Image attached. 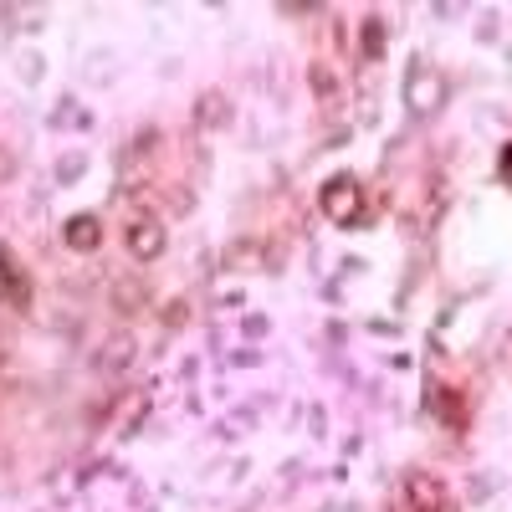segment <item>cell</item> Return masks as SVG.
<instances>
[{"mask_svg": "<svg viewBox=\"0 0 512 512\" xmlns=\"http://www.w3.org/2000/svg\"><path fill=\"white\" fill-rule=\"evenodd\" d=\"M390 512H410V507H405V502H400V497H395V507H390Z\"/></svg>", "mask_w": 512, "mask_h": 512, "instance_id": "12", "label": "cell"}, {"mask_svg": "<svg viewBox=\"0 0 512 512\" xmlns=\"http://www.w3.org/2000/svg\"><path fill=\"white\" fill-rule=\"evenodd\" d=\"M113 303H118V313H139L144 308V287L139 282H118L113 287Z\"/></svg>", "mask_w": 512, "mask_h": 512, "instance_id": "9", "label": "cell"}, {"mask_svg": "<svg viewBox=\"0 0 512 512\" xmlns=\"http://www.w3.org/2000/svg\"><path fill=\"white\" fill-rule=\"evenodd\" d=\"M164 323H169V328H180V323H185V303H169V313H164Z\"/></svg>", "mask_w": 512, "mask_h": 512, "instance_id": "11", "label": "cell"}, {"mask_svg": "<svg viewBox=\"0 0 512 512\" xmlns=\"http://www.w3.org/2000/svg\"><path fill=\"white\" fill-rule=\"evenodd\" d=\"M318 205H323V216H328L333 226H344V231H359V226H364V185H359L354 175L323 180Z\"/></svg>", "mask_w": 512, "mask_h": 512, "instance_id": "1", "label": "cell"}, {"mask_svg": "<svg viewBox=\"0 0 512 512\" xmlns=\"http://www.w3.org/2000/svg\"><path fill=\"white\" fill-rule=\"evenodd\" d=\"M400 502H405L410 512H446V507H451V502H446V487H441L431 472H405Z\"/></svg>", "mask_w": 512, "mask_h": 512, "instance_id": "4", "label": "cell"}, {"mask_svg": "<svg viewBox=\"0 0 512 512\" xmlns=\"http://www.w3.org/2000/svg\"><path fill=\"white\" fill-rule=\"evenodd\" d=\"M195 118H200V128H221V123L231 118V108H226V98H221V93H205Z\"/></svg>", "mask_w": 512, "mask_h": 512, "instance_id": "8", "label": "cell"}, {"mask_svg": "<svg viewBox=\"0 0 512 512\" xmlns=\"http://www.w3.org/2000/svg\"><path fill=\"white\" fill-rule=\"evenodd\" d=\"M123 241H128V251H134V262H159L164 246H169V231H164L159 216H149V210H134V216H128V226H123Z\"/></svg>", "mask_w": 512, "mask_h": 512, "instance_id": "3", "label": "cell"}, {"mask_svg": "<svg viewBox=\"0 0 512 512\" xmlns=\"http://www.w3.org/2000/svg\"><path fill=\"white\" fill-rule=\"evenodd\" d=\"M62 241H67L72 251L88 256V251H98V246H103V221L93 216V210H82V216H72V221L62 226Z\"/></svg>", "mask_w": 512, "mask_h": 512, "instance_id": "5", "label": "cell"}, {"mask_svg": "<svg viewBox=\"0 0 512 512\" xmlns=\"http://www.w3.org/2000/svg\"><path fill=\"white\" fill-rule=\"evenodd\" d=\"M446 72L436 67V62H410V72H405V108L415 113V118H431V113H441V103H446Z\"/></svg>", "mask_w": 512, "mask_h": 512, "instance_id": "2", "label": "cell"}, {"mask_svg": "<svg viewBox=\"0 0 512 512\" xmlns=\"http://www.w3.org/2000/svg\"><path fill=\"white\" fill-rule=\"evenodd\" d=\"M6 297H11V262L0 256V303H6Z\"/></svg>", "mask_w": 512, "mask_h": 512, "instance_id": "10", "label": "cell"}, {"mask_svg": "<svg viewBox=\"0 0 512 512\" xmlns=\"http://www.w3.org/2000/svg\"><path fill=\"white\" fill-rule=\"evenodd\" d=\"M384 41H390V31H384V16H364V36H359L364 62H379V57H384Z\"/></svg>", "mask_w": 512, "mask_h": 512, "instance_id": "7", "label": "cell"}, {"mask_svg": "<svg viewBox=\"0 0 512 512\" xmlns=\"http://www.w3.org/2000/svg\"><path fill=\"white\" fill-rule=\"evenodd\" d=\"M134 354H139V344L128 333H113L108 344H103V354H98V369L103 374H123L128 364H134Z\"/></svg>", "mask_w": 512, "mask_h": 512, "instance_id": "6", "label": "cell"}]
</instances>
